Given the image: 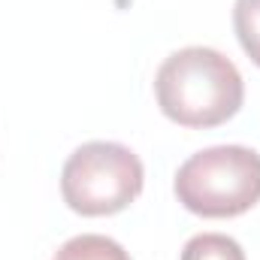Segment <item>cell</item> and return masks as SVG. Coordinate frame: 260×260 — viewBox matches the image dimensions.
<instances>
[{
  "mask_svg": "<svg viewBox=\"0 0 260 260\" xmlns=\"http://www.w3.org/2000/svg\"><path fill=\"white\" fill-rule=\"evenodd\" d=\"M160 112L182 127H218L230 121L245 100V82L236 64L209 46L173 52L154 76Z\"/></svg>",
  "mask_w": 260,
  "mask_h": 260,
  "instance_id": "cell-1",
  "label": "cell"
},
{
  "mask_svg": "<svg viewBox=\"0 0 260 260\" xmlns=\"http://www.w3.org/2000/svg\"><path fill=\"white\" fill-rule=\"evenodd\" d=\"M142 160L121 142H85L67 157L61 170L64 203L85 218L115 215L127 209L142 194Z\"/></svg>",
  "mask_w": 260,
  "mask_h": 260,
  "instance_id": "cell-3",
  "label": "cell"
},
{
  "mask_svg": "<svg viewBox=\"0 0 260 260\" xmlns=\"http://www.w3.org/2000/svg\"><path fill=\"white\" fill-rule=\"evenodd\" d=\"M233 30L239 37L242 52L260 67V0H236Z\"/></svg>",
  "mask_w": 260,
  "mask_h": 260,
  "instance_id": "cell-6",
  "label": "cell"
},
{
  "mask_svg": "<svg viewBox=\"0 0 260 260\" xmlns=\"http://www.w3.org/2000/svg\"><path fill=\"white\" fill-rule=\"evenodd\" d=\"M173 188L200 218H236L260 203V154L245 145L203 148L179 167Z\"/></svg>",
  "mask_w": 260,
  "mask_h": 260,
  "instance_id": "cell-2",
  "label": "cell"
},
{
  "mask_svg": "<svg viewBox=\"0 0 260 260\" xmlns=\"http://www.w3.org/2000/svg\"><path fill=\"white\" fill-rule=\"evenodd\" d=\"M52 260H130V254L109 236L82 233V236L67 239Z\"/></svg>",
  "mask_w": 260,
  "mask_h": 260,
  "instance_id": "cell-4",
  "label": "cell"
},
{
  "mask_svg": "<svg viewBox=\"0 0 260 260\" xmlns=\"http://www.w3.org/2000/svg\"><path fill=\"white\" fill-rule=\"evenodd\" d=\"M182 260H245L242 245L224 233H200L185 242Z\"/></svg>",
  "mask_w": 260,
  "mask_h": 260,
  "instance_id": "cell-5",
  "label": "cell"
}]
</instances>
